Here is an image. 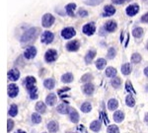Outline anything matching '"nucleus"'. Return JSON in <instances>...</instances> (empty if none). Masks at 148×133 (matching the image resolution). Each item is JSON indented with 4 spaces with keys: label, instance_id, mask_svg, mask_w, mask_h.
I'll list each match as a JSON object with an SVG mask.
<instances>
[{
    "label": "nucleus",
    "instance_id": "dca6fc26",
    "mask_svg": "<svg viewBox=\"0 0 148 133\" xmlns=\"http://www.w3.org/2000/svg\"><path fill=\"white\" fill-rule=\"evenodd\" d=\"M115 13H116V8L114 7V6L107 5V6H105V8H104V14H103V16L110 17V16H112V15L115 14Z\"/></svg>",
    "mask_w": 148,
    "mask_h": 133
},
{
    "label": "nucleus",
    "instance_id": "9d476101",
    "mask_svg": "<svg viewBox=\"0 0 148 133\" xmlns=\"http://www.w3.org/2000/svg\"><path fill=\"white\" fill-rule=\"evenodd\" d=\"M80 47V43L76 39H73V41H69L68 43L66 44V49L68 51H77Z\"/></svg>",
    "mask_w": 148,
    "mask_h": 133
},
{
    "label": "nucleus",
    "instance_id": "4468645a",
    "mask_svg": "<svg viewBox=\"0 0 148 133\" xmlns=\"http://www.w3.org/2000/svg\"><path fill=\"white\" fill-rule=\"evenodd\" d=\"M7 75L9 80H11V81H17L20 78V71L14 68V69H11L9 71Z\"/></svg>",
    "mask_w": 148,
    "mask_h": 133
},
{
    "label": "nucleus",
    "instance_id": "f8f14e48",
    "mask_svg": "<svg viewBox=\"0 0 148 133\" xmlns=\"http://www.w3.org/2000/svg\"><path fill=\"white\" fill-rule=\"evenodd\" d=\"M82 90H83V93H84L85 95H87V96H92L93 93H94V91H95V87H94L93 84L87 83L83 86Z\"/></svg>",
    "mask_w": 148,
    "mask_h": 133
},
{
    "label": "nucleus",
    "instance_id": "4c0bfd02",
    "mask_svg": "<svg viewBox=\"0 0 148 133\" xmlns=\"http://www.w3.org/2000/svg\"><path fill=\"white\" fill-rule=\"evenodd\" d=\"M92 79H93L92 74H90V73H87V74H85V75H83V76H82L81 82H83V83H89Z\"/></svg>",
    "mask_w": 148,
    "mask_h": 133
},
{
    "label": "nucleus",
    "instance_id": "09e8293b",
    "mask_svg": "<svg viewBox=\"0 0 148 133\" xmlns=\"http://www.w3.org/2000/svg\"><path fill=\"white\" fill-rule=\"evenodd\" d=\"M144 119H145V121H146V122H148V112L146 114H145V117H144Z\"/></svg>",
    "mask_w": 148,
    "mask_h": 133
},
{
    "label": "nucleus",
    "instance_id": "5701e85b",
    "mask_svg": "<svg viewBox=\"0 0 148 133\" xmlns=\"http://www.w3.org/2000/svg\"><path fill=\"white\" fill-rule=\"evenodd\" d=\"M118 106V103L116 99H111L108 103V108L110 110H116Z\"/></svg>",
    "mask_w": 148,
    "mask_h": 133
},
{
    "label": "nucleus",
    "instance_id": "412c9836",
    "mask_svg": "<svg viewBox=\"0 0 148 133\" xmlns=\"http://www.w3.org/2000/svg\"><path fill=\"white\" fill-rule=\"evenodd\" d=\"M95 56H96V51H95V50H89V51L87 52L86 56H85V62H86L87 64L91 63L92 60L95 58Z\"/></svg>",
    "mask_w": 148,
    "mask_h": 133
},
{
    "label": "nucleus",
    "instance_id": "0eeeda50",
    "mask_svg": "<svg viewBox=\"0 0 148 133\" xmlns=\"http://www.w3.org/2000/svg\"><path fill=\"white\" fill-rule=\"evenodd\" d=\"M36 55H37V48L35 46H29L24 52V56L27 59H32Z\"/></svg>",
    "mask_w": 148,
    "mask_h": 133
},
{
    "label": "nucleus",
    "instance_id": "4be33fe9",
    "mask_svg": "<svg viewBox=\"0 0 148 133\" xmlns=\"http://www.w3.org/2000/svg\"><path fill=\"white\" fill-rule=\"evenodd\" d=\"M44 87H46V89H48V90H52V89L54 88V86H55V82H54V80L51 79V78L44 80Z\"/></svg>",
    "mask_w": 148,
    "mask_h": 133
},
{
    "label": "nucleus",
    "instance_id": "7c9ffc66",
    "mask_svg": "<svg viewBox=\"0 0 148 133\" xmlns=\"http://www.w3.org/2000/svg\"><path fill=\"white\" fill-rule=\"evenodd\" d=\"M111 84L112 86H113L114 88L118 89L120 87V85H122V79L118 78V77H114L113 79H112L111 81Z\"/></svg>",
    "mask_w": 148,
    "mask_h": 133
},
{
    "label": "nucleus",
    "instance_id": "37998d69",
    "mask_svg": "<svg viewBox=\"0 0 148 133\" xmlns=\"http://www.w3.org/2000/svg\"><path fill=\"white\" fill-rule=\"evenodd\" d=\"M7 123H8V125H7V131L8 132L12 131L13 127H14V121H13L12 119H8Z\"/></svg>",
    "mask_w": 148,
    "mask_h": 133
},
{
    "label": "nucleus",
    "instance_id": "72a5a7b5",
    "mask_svg": "<svg viewBox=\"0 0 148 133\" xmlns=\"http://www.w3.org/2000/svg\"><path fill=\"white\" fill-rule=\"evenodd\" d=\"M116 75V68H114V67H108L107 68V70H106V76L107 77L112 78V77H115Z\"/></svg>",
    "mask_w": 148,
    "mask_h": 133
},
{
    "label": "nucleus",
    "instance_id": "1a4fd4ad",
    "mask_svg": "<svg viewBox=\"0 0 148 133\" xmlns=\"http://www.w3.org/2000/svg\"><path fill=\"white\" fill-rule=\"evenodd\" d=\"M82 32L84 33L85 35H92L94 33L96 32V28H95V25L93 23H89V24H86L82 29Z\"/></svg>",
    "mask_w": 148,
    "mask_h": 133
},
{
    "label": "nucleus",
    "instance_id": "a878e982",
    "mask_svg": "<svg viewBox=\"0 0 148 133\" xmlns=\"http://www.w3.org/2000/svg\"><path fill=\"white\" fill-rule=\"evenodd\" d=\"M131 70H132V68L129 63H124L122 66V72L123 75H129L131 73Z\"/></svg>",
    "mask_w": 148,
    "mask_h": 133
},
{
    "label": "nucleus",
    "instance_id": "b1692460",
    "mask_svg": "<svg viewBox=\"0 0 148 133\" xmlns=\"http://www.w3.org/2000/svg\"><path fill=\"white\" fill-rule=\"evenodd\" d=\"M46 110V106L42 102H38L37 105H36V110L40 114H44Z\"/></svg>",
    "mask_w": 148,
    "mask_h": 133
},
{
    "label": "nucleus",
    "instance_id": "a19ab883",
    "mask_svg": "<svg viewBox=\"0 0 148 133\" xmlns=\"http://www.w3.org/2000/svg\"><path fill=\"white\" fill-rule=\"evenodd\" d=\"M107 131L108 133H120V129L116 125H110Z\"/></svg>",
    "mask_w": 148,
    "mask_h": 133
},
{
    "label": "nucleus",
    "instance_id": "423d86ee",
    "mask_svg": "<svg viewBox=\"0 0 148 133\" xmlns=\"http://www.w3.org/2000/svg\"><path fill=\"white\" fill-rule=\"evenodd\" d=\"M53 39H54V35L51 32H49V31H46V32H44V34L42 35V43H46V44H49L52 43Z\"/></svg>",
    "mask_w": 148,
    "mask_h": 133
},
{
    "label": "nucleus",
    "instance_id": "aec40b11",
    "mask_svg": "<svg viewBox=\"0 0 148 133\" xmlns=\"http://www.w3.org/2000/svg\"><path fill=\"white\" fill-rule=\"evenodd\" d=\"M76 9V4L75 3H69L66 5L65 10L67 15H69L70 17H74V10Z\"/></svg>",
    "mask_w": 148,
    "mask_h": 133
},
{
    "label": "nucleus",
    "instance_id": "3c124183",
    "mask_svg": "<svg viewBox=\"0 0 148 133\" xmlns=\"http://www.w3.org/2000/svg\"><path fill=\"white\" fill-rule=\"evenodd\" d=\"M147 49H148V44H147Z\"/></svg>",
    "mask_w": 148,
    "mask_h": 133
},
{
    "label": "nucleus",
    "instance_id": "f257e3e1",
    "mask_svg": "<svg viewBox=\"0 0 148 133\" xmlns=\"http://www.w3.org/2000/svg\"><path fill=\"white\" fill-rule=\"evenodd\" d=\"M36 78L33 76H28L24 80V85L28 90L30 98L32 100L38 99V89L36 87Z\"/></svg>",
    "mask_w": 148,
    "mask_h": 133
},
{
    "label": "nucleus",
    "instance_id": "c9c22d12",
    "mask_svg": "<svg viewBox=\"0 0 148 133\" xmlns=\"http://www.w3.org/2000/svg\"><path fill=\"white\" fill-rule=\"evenodd\" d=\"M141 55L139 54V53H133L131 56V62L134 64H137L139 63V62L141 61Z\"/></svg>",
    "mask_w": 148,
    "mask_h": 133
},
{
    "label": "nucleus",
    "instance_id": "7ed1b4c3",
    "mask_svg": "<svg viewBox=\"0 0 148 133\" xmlns=\"http://www.w3.org/2000/svg\"><path fill=\"white\" fill-rule=\"evenodd\" d=\"M54 20H55L54 17L51 14H44L42 19V27H44V28H49V27L53 25Z\"/></svg>",
    "mask_w": 148,
    "mask_h": 133
},
{
    "label": "nucleus",
    "instance_id": "e433bc0d",
    "mask_svg": "<svg viewBox=\"0 0 148 133\" xmlns=\"http://www.w3.org/2000/svg\"><path fill=\"white\" fill-rule=\"evenodd\" d=\"M32 121L35 124H39L42 121V116L39 114H32Z\"/></svg>",
    "mask_w": 148,
    "mask_h": 133
},
{
    "label": "nucleus",
    "instance_id": "603ef678",
    "mask_svg": "<svg viewBox=\"0 0 148 133\" xmlns=\"http://www.w3.org/2000/svg\"><path fill=\"white\" fill-rule=\"evenodd\" d=\"M44 133H46V132H44Z\"/></svg>",
    "mask_w": 148,
    "mask_h": 133
},
{
    "label": "nucleus",
    "instance_id": "ea45409f",
    "mask_svg": "<svg viewBox=\"0 0 148 133\" xmlns=\"http://www.w3.org/2000/svg\"><path fill=\"white\" fill-rule=\"evenodd\" d=\"M103 1H104V0H86L85 4L90 5V6H96V5H99L100 3H102Z\"/></svg>",
    "mask_w": 148,
    "mask_h": 133
},
{
    "label": "nucleus",
    "instance_id": "c03bdc74",
    "mask_svg": "<svg viewBox=\"0 0 148 133\" xmlns=\"http://www.w3.org/2000/svg\"><path fill=\"white\" fill-rule=\"evenodd\" d=\"M78 15H79L80 17L84 18V17H87V15H88V12H87L85 9H80V10L78 11Z\"/></svg>",
    "mask_w": 148,
    "mask_h": 133
},
{
    "label": "nucleus",
    "instance_id": "c756f323",
    "mask_svg": "<svg viewBox=\"0 0 148 133\" xmlns=\"http://www.w3.org/2000/svg\"><path fill=\"white\" fill-rule=\"evenodd\" d=\"M132 35H133V37H136V39H139V37H142V35H143V29L140 28V27L133 29V31H132Z\"/></svg>",
    "mask_w": 148,
    "mask_h": 133
},
{
    "label": "nucleus",
    "instance_id": "a18cd8bd",
    "mask_svg": "<svg viewBox=\"0 0 148 133\" xmlns=\"http://www.w3.org/2000/svg\"><path fill=\"white\" fill-rule=\"evenodd\" d=\"M127 1H131V0H112V2H113L114 4H118V5H120V4H123Z\"/></svg>",
    "mask_w": 148,
    "mask_h": 133
},
{
    "label": "nucleus",
    "instance_id": "39448f33",
    "mask_svg": "<svg viewBox=\"0 0 148 133\" xmlns=\"http://www.w3.org/2000/svg\"><path fill=\"white\" fill-rule=\"evenodd\" d=\"M76 35V32L74 30V28H71V27H67V28H64L63 30L61 31V37L65 39H69L71 37H73L74 35Z\"/></svg>",
    "mask_w": 148,
    "mask_h": 133
},
{
    "label": "nucleus",
    "instance_id": "393cba45",
    "mask_svg": "<svg viewBox=\"0 0 148 133\" xmlns=\"http://www.w3.org/2000/svg\"><path fill=\"white\" fill-rule=\"evenodd\" d=\"M123 118H124V114L120 110H118V112H116L114 114V119H115L116 122H122Z\"/></svg>",
    "mask_w": 148,
    "mask_h": 133
},
{
    "label": "nucleus",
    "instance_id": "6e6552de",
    "mask_svg": "<svg viewBox=\"0 0 148 133\" xmlns=\"http://www.w3.org/2000/svg\"><path fill=\"white\" fill-rule=\"evenodd\" d=\"M125 12H126L127 16L132 17L139 12V6H138L137 4H131V5H129L128 7L126 8Z\"/></svg>",
    "mask_w": 148,
    "mask_h": 133
},
{
    "label": "nucleus",
    "instance_id": "6ab92c4d",
    "mask_svg": "<svg viewBox=\"0 0 148 133\" xmlns=\"http://www.w3.org/2000/svg\"><path fill=\"white\" fill-rule=\"evenodd\" d=\"M58 128H59L58 123L55 121H49L48 123V129L50 133H55L58 130Z\"/></svg>",
    "mask_w": 148,
    "mask_h": 133
},
{
    "label": "nucleus",
    "instance_id": "c85d7f7f",
    "mask_svg": "<svg viewBox=\"0 0 148 133\" xmlns=\"http://www.w3.org/2000/svg\"><path fill=\"white\" fill-rule=\"evenodd\" d=\"M106 65H107V61L105 60L104 58H99L97 59V61H96V67H97L99 70L104 69Z\"/></svg>",
    "mask_w": 148,
    "mask_h": 133
},
{
    "label": "nucleus",
    "instance_id": "f03ea898",
    "mask_svg": "<svg viewBox=\"0 0 148 133\" xmlns=\"http://www.w3.org/2000/svg\"><path fill=\"white\" fill-rule=\"evenodd\" d=\"M39 35V29L38 28H31L28 31L24 33L21 37V43H32L36 39V37Z\"/></svg>",
    "mask_w": 148,
    "mask_h": 133
},
{
    "label": "nucleus",
    "instance_id": "8fccbe9b",
    "mask_svg": "<svg viewBox=\"0 0 148 133\" xmlns=\"http://www.w3.org/2000/svg\"><path fill=\"white\" fill-rule=\"evenodd\" d=\"M16 133H26L25 131H23V130H18V131Z\"/></svg>",
    "mask_w": 148,
    "mask_h": 133
},
{
    "label": "nucleus",
    "instance_id": "473e14b6",
    "mask_svg": "<svg viewBox=\"0 0 148 133\" xmlns=\"http://www.w3.org/2000/svg\"><path fill=\"white\" fill-rule=\"evenodd\" d=\"M8 114L10 116H16V115L18 114V106L16 105H11L10 108H9V112Z\"/></svg>",
    "mask_w": 148,
    "mask_h": 133
},
{
    "label": "nucleus",
    "instance_id": "bb28decb",
    "mask_svg": "<svg viewBox=\"0 0 148 133\" xmlns=\"http://www.w3.org/2000/svg\"><path fill=\"white\" fill-rule=\"evenodd\" d=\"M61 81L65 84L71 83V82L73 81V75L71 74V73H65V74L61 76Z\"/></svg>",
    "mask_w": 148,
    "mask_h": 133
},
{
    "label": "nucleus",
    "instance_id": "49530a36",
    "mask_svg": "<svg viewBox=\"0 0 148 133\" xmlns=\"http://www.w3.org/2000/svg\"><path fill=\"white\" fill-rule=\"evenodd\" d=\"M141 22H143V23H148V13L144 14L141 17Z\"/></svg>",
    "mask_w": 148,
    "mask_h": 133
},
{
    "label": "nucleus",
    "instance_id": "f704fd0d",
    "mask_svg": "<svg viewBox=\"0 0 148 133\" xmlns=\"http://www.w3.org/2000/svg\"><path fill=\"white\" fill-rule=\"evenodd\" d=\"M125 104H126L128 106L132 108V106H134V105H135V100L133 99V97L132 96L128 95V96L126 97V99H125Z\"/></svg>",
    "mask_w": 148,
    "mask_h": 133
},
{
    "label": "nucleus",
    "instance_id": "f3484780",
    "mask_svg": "<svg viewBox=\"0 0 148 133\" xmlns=\"http://www.w3.org/2000/svg\"><path fill=\"white\" fill-rule=\"evenodd\" d=\"M69 118H70V120L72 121L73 123H77L78 121H79V118H80L78 112L72 108H71V110H70V112H69Z\"/></svg>",
    "mask_w": 148,
    "mask_h": 133
},
{
    "label": "nucleus",
    "instance_id": "9b49d317",
    "mask_svg": "<svg viewBox=\"0 0 148 133\" xmlns=\"http://www.w3.org/2000/svg\"><path fill=\"white\" fill-rule=\"evenodd\" d=\"M18 93H19V88L15 84H9L8 85V96L10 98L17 97Z\"/></svg>",
    "mask_w": 148,
    "mask_h": 133
},
{
    "label": "nucleus",
    "instance_id": "a211bd4d",
    "mask_svg": "<svg viewBox=\"0 0 148 133\" xmlns=\"http://www.w3.org/2000/svg\"><path fill=\"white\" fill-rule=\"evenodd\" d=\"M105 28H106V30L108 32L112 33V32H115L116 30V28H118V25H116V23L115 21H108L106 26H105Z\"/></svg>",
    "mask_w": 148,
    "mask_h": 133
},
{
    "label": "nucleus",
    "instance_id": "ddd939ff",
    "mask_svg": "<svg viewBox=\"0 0 148 133\" xmlns=\"http://www.w3.org/2000/svg\"><path fill=\"white\" fill-rule=\"evenodd\" d=\"M57 110L61 114H69V112H70L71 110V108L68 105H66V104H60V105L57 106Z\"/></svg>",
    "mask_w": 148,
    "mask_h": 133
},
{
    "label": "nucleus",
    "instance_id": "79ce46f5",
    "mask_svg": "<svg viewBox=\"0 0 148 133\" xmlns=\"http://www.w3.org/2000/svg\"><path fill=\"white\" fill-rule=\"evenodd\" d=\"M125 88H126V90L128 91L129 93H133V94H135L136 93L135 91H134V89L132 88L131 81H126V83H125Z\"/></svg>",
    "mask_w": 148,
    "mask_h": 133
},
{
    "label": "nucleus",
    "instance_id": "58836bf2",
    "mask_svg": "<svg viewBox=\"0 0 148 133\" xmlns=\"http://www.w3.org/2000/svg\"><path fill=\"white\" fill-rule=\"evenodd\" d=\"M116 54V49H115L114 47H111V48H109V50H108L107 57H108L109 59H113V58H115Z\"/></svg>",
    "mask_w": 148,
    "mask_h": 133
},
{
    "label": "nucleus",
    "instance_id": "cd10ccee",
    "mask_svg": "<svg viewBox=\"0 0 148 133\" xmlns=\"http://www.w3.org/2000/svg\"><path fill=\"white\" fill-rule=\"evenodd\" d=\"M90 129L94 132H98L101 129V122L99 120H94L90 125Z\"/></svg>",
    "mask_w": 148,
    "mask_h": 133
},
{
    "label": "nucleus",
    "instance_id": "20e7f679",
    "mask_svg": "<svg viewBox=\"0 0 148 133\" xmlns=\"http://www.w3.org/2000/svg\"><path fill=\"white\" fill-rule=\"evenodd\" d=\"M57 58V51L55 49H48L44 54V60L48 63H51V62L55 61Z\"/></svg>",
    "mask_w": 148,
    "mask_h": 133
},
{
    "label": "nucleus",
    "instance_id": "2eb2a0df",
    "mask_svg": "<svg viewBox=\"0 0 148 133\" xmlns=\"http://www.w3.org/2000/svg\"><path fill=\"white\" fill-rule=\"evenodd\" d=\"M57 96H55L54 94H49L46 96V105H48V106H54L55 104H57Z\"/></svg>",
    "mask_w": 148,
    "mask_h": 133
},
{
    "label": "nucleus",
    "instance_id": "de8ad7c7",
    "mask_svg": "<svg viewBox=\"0 0 148 133\" xmlns=\"http://www.w3.org/2000/svg\"><path fill=\"white\" fill-rule=\"evenodd\" d=\"M144 75H145L146 77H148V67H146V68L144 69Z\"/></svg>",
    "mask_w": 148,
    "mask_h": 133
},
{
    "label": "nucleus",
    "instance_id": "2f4dec72",
    "mask_svg": "<svg viewBox=\"0 0 148 133\" xmlns=\"http://www.w3.org/2000/svg\"><path fill=\"white\" fill-rule=\"evenodd\" d=\"M81 110L83 112H85V114H87V112H90L91 110H92V106L90 103H83L81 105Z\"/></svg>",
    "mask_w": 148,
    "mask_h": 133
}]
</instances>
